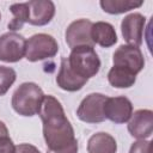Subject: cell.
Returning a JSON list of instances; mask_svg holds the SVG:
<instances>
[{
    "instance_id": "6da1fadb",
    "label": "cell",
    "mask_w": 153,
    "mask_h": 153,
    "mask_svg": "<svg viewBox=\"0 0 153 153\" xmlns=\"http://www.w3.org/2000/svg\"><path fill=\"white\" fill-rule=\"evenodd\" d=\"M38 115L43 123V137L48 151L62 149L75 140L74 129L55 97L44 96Z\"/></svg>"
},
{
    "instance_id": "7a4b0ae2",
    "label": "cell",
    "mask_w": 153,
    "mask_h": 153,
    "mask_svg": "<svg viewBox=\"0 0 153 153\" xmlns=\"http://www.w3.org/2000/svg\"><path fill=\"white\" fill-rule=\"evenodd\" d=\"M44 93L35 82H23L12 96V108L22 116H35L39 112Z\"/></svg>"
},
{
    "instance_id": "3957f363",
    "label": "cell",
    "mask_w": 153,
    "mask_h": 153,
    "mask_svg": "<svg viewBox=\"0 0 153 153\" xmlns=\"http://www.w3.org/2000/svg\"><path fill=\"white\" fill-rule=\"evenodd\" d=\"M67 59L69 68L80 78L88 80L94 76L100 68V60L98 54L90 45H81L72 49Z\"/></svg>"
},
{
    "instance_id": "277c9868",
    "label": "cell",
    "mask_w": 153,
    "mask_h": 153,
    "mask_svg": "<svg viewBox=\"0 0 153 153\" xmlns=\"http://www.w3.org/2000/svg\"><path fill=\"white\" fill-rule=\"evenodd\" d=\"M59 51L56 39L48 33H36L26 41L25 59L30 62H36L54 57Z\"/></svg>"
},
{
    "instance_id": "5b68a950",
    "label": "cell",
    "mask_w": 153,
    "mask_h": 153,
    "mask_svg": "<svg viewBox=\"0 0 153 153\" xmlns=\"http://www.w3.org/2000/svg\"><path fill=\"white\" fill-rule=\"evenodd\" d=\"M106 98L108 97L102 93H91L86 96L76 110L79 120L86 123H100L105 121L104 103Z\"/></svg>"
},
{
    "instance_id": "8992f818",
    "label": "cell",
    "mask_w": 153,
    "mask_h": 153,
    "mask_svg": "<svg viewBox=\"0 0 153 153\" xmlns=\"http://www.w3.org/2000/svg\"><path fill=\"white\" fill-rule=\"evenodd\" d=\"M112 62L114 66L126 68L133 72L135 75L140 73L145 66V59L140 48L129 44L120 45L115 50L112 56Z\"/></svg>"
},
{
    "instance_id": "52a82bcc",
    "label": "cell",
    "mask_w": 153,
    "mask_h": 153,
    "mask_svg": "<svg viewBox=\"0 0 153 153\" xmlns=\"http://www.w3.org/2000/svg\"><path fill=\"white\" fill-rule=\"evenodd\" d=\"M26 39L17 32H6L0 36V61L18 62L25 56Z\"/></svg>"
},
{
    "instance_id": "ba28073f",
    "label": "cell",
    "mask_w": 153,
    "mask_h": 153,
    "mask_svg": "<svg viewBox=\"0 0 153 153\" xmlns=\"http://www.w3.org/2000/svg\"><path fill=\"white\" fill-rule=\"evenodd\" d=\"M146 17L141 13H130L126 16L121 23V31L124 41L129 45L140 47L142 44Z\"/></svg>"
},
{
    "instance_id": "9c48e42d",
    "label": "cell",
    "mask_w": 153,
    "mask_h": 153,
    "mask_svg": "<svg viewBox=\"0 0 153 153\" xmlns=\"http://www.w3.org/2000/svg\"><path fill=\"white\" fill-rule=\"evenodd\" d=\"M133 114L131 102L124 97H108L104 103V116L114 123L122 124L129 121Z\"/></svg>"
},
{
    "instance_id": "30bf717a",
    "label": "cell",
    "mask_w": 153,
    "mask_h": 153,
    "mask_svg": "<svg viewBox=\"0 0 153 153\" xmlns=\"http://www.w3.org/2000/svg\"><path fill=\"white\" fill-rule=\"evenodd\" d=\"M92 22L88 19H78L71 23L66 30V42L71 49L81 45L93 47L94 43L91 38V27Z\"/></svg>"
},
{
    "instance_id": "8fae6325",
    "label": "cell",
    "mask_w": 153,
    "mask_h": 153,
    "mask_svg": "<svg viewBox=\"0 0 153 153\" xmlns=\"http://www.w3.org/2000/svg\"><path fill=\"white\" fill-rule=\"evenodd\" d=\"M128 131L139 140H146L153 131V112L148 109H140L131 114L128 123Z\"/></svg>"
},
{
    "instance_id": "7c38bea8",
    "label": "cell",
    "mask_w": 153,
    "mask_h": 153,
    "mask_svg": "<svg viewBox=\"0 0 153 153\" xmlns=\"http://www.w3.org/2000/svg\"><path fill=\"white\" fill-rule=\"evenodd\" d=\"M27 23L36 26H43L51 22L55 16V5L50 0L27 1Z\"/></svg>"
},
{
    "instance_id": "4fadbf2b",
    "label": "cell",
    "mask_w": 153,
    "mask_h": 153,
    "mask_svg": "<svg viewBox=\"0 0 153 153\" xmlns=\"http://www.w3.org/2000/svg\"><path fill=\"white\" fill-rule=\"evenodd\" d=\"M87 82L86 79H82L78 76L68 66L67 59L62 57L61 59V65H60V71L56 76V84L60 88L68 91V92H75L81 90L85 84Z\"/></svg>"
},
{
    "instance_id": "5bb4252c",
    "label": "cell",
    "mask_w": 153,
    "mask_h": 153,
    "mask_svg": "<svg viewBox=\"0 0 153 153\" xmlns=\"http://www.w3.org/2000/svg\"><path fill=\"white\" fill-rule=\"evenodd\" d=\"M91 38L94 44L103 48H110L117 42V35L114 26L106 22H96L92 24Z\"/></svg>"
},
{
    "instance_id": "9a60e30c",
    "label": "cell",
    "mask_w": 153,
    "mask_h": 153,
    "mask_svg": "<svg viewBox=\"0 0 153 153\" xmlns=\"http://www.w3.org/2000/svg\"><path fill=\"white\" fill-rule=\"evenodd\" d=\"M88 153H116L117 143L114 136L108 133H96L87 141Z\"/></svg>"
},
{
    "instance_id": "2e32d148",
    "label": "cell",
    "mask_w": 153,
    "mask_h": 153,
    "mask_svg": "<svg viewBox=\"0 0 153 153\" xmlns=\"http://www.w3.org/2000/svg\"><path fill=\"white\" fill-rule=\"evenodd\" d=\"M108 80L116 88H128L135 84L136 75L126 68L112 66L108 73Z\"/></svg>"
},
{
    "instance_id": "e0dca14e",
    "label": "cell",
    "mask_w": 153,
    "mask_h": 153,
    "mask_svg": "<svg viewBox=\"0 0 153 153\" xmlns=\"http://www.w3.org/2000/svg\"><path fill=\"white\" fill-rule=\"evenodd\" d=\"M143 1H134V0H100L99 5L104 12L110 14H121L128 12L130 10L137 8L142 6Z\"/></svg>"
},
{
    "instance_id": "ac0fdd59",
    "label": "cell",
    "mask_w": 153,
    "mask_h": 153,
    "mask_svg": "<svg viewBox=\"0 0 153 153\" xmlns=\"http://www.w3.org/2000/svg\"><path fill=\"white\" fill-rule=\"evenodd\" d=\"M10 11L13 14L12 20L8 23V29L14 32L20 30L25 23H27V4H12L10 6Z\"/></svg>"
},
{
    "instance_id": "d6986e66",
    "label": "cell",
    "mask_w": 153,
    "mask_h": 153,
    "mask_svg": "<svg viewBox=\"0 0 153 153\" xmlns=\"http://www.w3.org/2000/svg\"><path fill=\"white\" fill-rule=\"evenodd\" d=\"M16 78H17V74L13 68L0 66V96H4L7 93L10 87L16 81Z\"/></svg>"
},
{
    "instance_id": "ffe728a7",
    "label": "cell",
    "mask_w": 153,
    "mask_h": 153,
    "mask_svg": "<svg viewBox=\"0 0 153 153\" xmlns=\"http://www.w3.org/2000/svg\"><path fill=\"white\" fill-rule=\"evenodd\" d=\"M152 142L148 140H137L135 141L129 149V153H151Z\"/></svg>"
},
{
    "instance_id": "44dd1931",
    "label": "cell",
    "mask_w": 153,
    "mask_h": 153,
    "mask_svg": "<svg viewBox=\"0 0 153 153\" xmlns=\"http://www.w3.org/2000/svg\"><path fill=\"white\" fill-rule=\"evenodd\" d=\"M0 153H16V146L8 135L0 137Z\"/></svg>"
},
{
    "instance_id": "7402d4cb",
    "label": "cell",
    "mask_w": 153,
    "mask_h": 153,
    "mask_svg": "<svg viewBox=\"0 0 153 153\" xmlns=\"http://www.w3.org/2000/svg\"><path fill=\"white\" fill-rule=\"evenodd\" d=\"M16 153H41L37 147L30 143H20L16 146Z\"/></svg>"
},
{
    "instance_id": "603a6c76",
    "label": "cell",
    "mask_w": 153,
    "mask_h": 153,
    "mask_svg": "<svg viewBox=\"0 0 153 153\" xmlns=\"http://www.w3.org/2000/svg\"><path fill=\"white\" fill-rule=\"evenodd\" d=\"M47 153H78V141L76 139L67 147L59 151H47Z\"/></svg>"
},
{
    "instance_id": "cb8c5ba5",
    "label": "cell",
    "mask_w": 153,
    "mask_h": 153,
    "mask_svg": "<svg viewBox=\"0 0 153 153\" xmlns=\"http://www.w3.org/2000/svg\"><path fill=\"white\" fill-rule=\"evenodd\" d=\"M8 135V130H7V127L5 126L4 122L0 121V137L1 136H7Z\"/></svg>"
},
{
    "instance_id": "d4e9b609",
    "label": "cell",
    "mask_w": 153,
    "mask_h": 153,
    "mask_svg": "<svg viewBox=\"0 0 153 153\" xmlns=\"http://www.w3.org/2000/svg\"><path fill=\"white\" fill-rule=\"evenodd\" d=\"M0 19H1V13H0Z\"/></svg>"
}]
</instances>
